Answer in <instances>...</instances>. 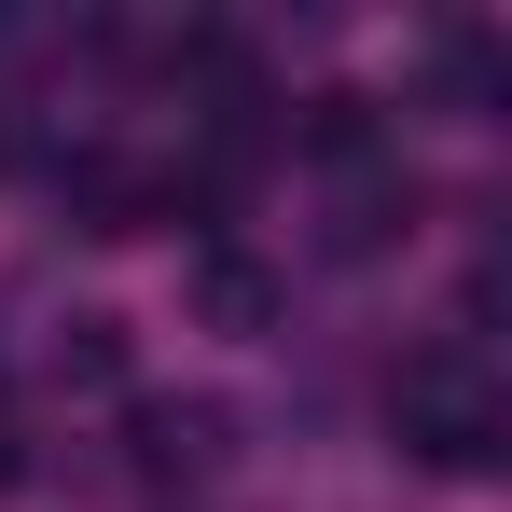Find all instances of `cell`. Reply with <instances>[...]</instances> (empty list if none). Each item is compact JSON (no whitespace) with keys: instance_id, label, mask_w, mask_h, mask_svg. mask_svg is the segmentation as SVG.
<instances>
[{"instance_id":"cell-1","label":"cell","mask_w":512,"mask_h":512,"mask_svg":"<svg viewBox=\"0 0 512 512\" xmlns=\"http://www.w3.org/2000/svg\"><path fill=\"white\" fill-rule=\"evenodd\" d=\"M402 443H416L429 471H499L512 402L485 388V360H471V346H429L416 374H402Z\"/></svg>"},{"instance_id":"cell-2","label":"cell","mask_w":512,"mask_h":512,"mask_svg":"<svg viewBox=\"0 0 512 512\" xmlns=\"http://www.w3.org/2000/svg\"><path fill=\"white\" fill-rule=\"evenodd\" d=\"M222 457V416L208 402H139V471L167 485V471H208Z\"/></svg>"},{"instance_id":"cell-3","label":"cell","mask_w":512,"mask_h":512,"mask_svg":"<svg viewBox=\"0 0 512 512\" xmlns=\"http://www.w3.org/2000/svg\"><path fill=\"white\" fill-rule=\"evenodd\" d=\"M194 305H208L222 333H263V319H277V277L236 263V250H208V263H194Z\"/></svg>"},{"instance_id":"cell-4","label":"cell","mask_w":512,"mask_h":512,"mask_svg":"<svg viewBox=\"0 0 512 512\" xmlns=\"http://www.w3.org/2000/svg\"><path fill=\"white\" fill-rule=\"evenodd\" d=\"M305 153L319 167H374L388 139H374V97H305Z\"/></svg>"}]
</instances>
